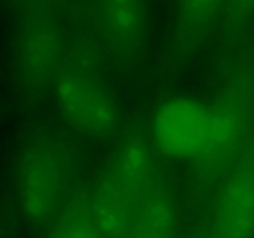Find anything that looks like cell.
Masks as SVG:
<instances>
[{"label":"cell","mask_w":254,"mask_h":238,"mask_svg":"<svg viewBox=\"0 0 254 238\" xmlns=\"http://www.w3.org/2000/svg\"><path fill=\"white\" fill-rule=\"evenodd\" d=\"M250 120V97L236 86L210 103L169 99L154 117L153 138L166 155L191 161L205 175L215 176L227 170L246 146Z\"/></svg>","instance_id":"cell-1"},{"label":"cell","mask_w":254,"mask_h":238,"mask_svg":"<svg viewBox=\"0 0 254 238\" xmlns=\"http://www.w3.org/2000/svg\"><path fill=\"white\" fill-rule=\"evenodd\" d=\"M159 175L150 144L133 130L121 140L88 203L104 238H122L131 215Z\"/></svg>","instance_id":"cell-2"},{"label":"cell","mask_w":254,"mask_h":238,"mask_svg":"<svg viewBox=\"0 0 254 238\" xmlns=\"http://www.w3.org/2000/svg\"><path fill=\"white\" fill-rule=\"evenodd\" d=\"M71 174L72 158L62 143L40 138L26 146L17 168V196L30 222L45 223L59 215Z\"/></svg>","instance_id":"cell-3"},{"label":"cell","mask_w":254,"mask_h":238,"mask_svg":"<svg viewBox=\"0 0 254 238\" xmlns=\"http://www.w3.org/2000/svg\"><path fill=\"white\" fill-rule=\"evenodd\" d=\"M20 82L30 92L52 86L64 60V40L54 0H20L15 36Z\"/></svg>","instance_id":"cell-4"},{"label":"cell","mask_w":254,"mask_h":238,"mask_svg":"<svg viewBox=\"0 0 254 238\" xmlns=\"http://www.w3.org/2000/svg\"><path fill=\"white\" fill-rule=\"evenodd\" d=\"M51 87L62 117L79 133L106 136L121 126L118 106L88 67L64 61Z\"/></svg>","instance_id":"cell-5"},{"label":"cell","mask_w":254,"mask_h":238,"mask_svg":"<svg viewBox=\"0 0 254 238\" xmlns=\"http://www.w3.org/2000/svg\"><path fill=\"white\" fill-rule=\"evenodd\" d=\"M207 238H254V144L247 143L226 170Z\"/></svg>","instance_id":"cell-6"},{"label":"cell","mask_w":254,"mask_h":238,"mask_svg":"<svg viewBox=\"0 0 254 238\" xmlns=\"http://www.w3.org/2000/svg\"><path fill=\"white\" fill-rule=\"evenodd\" d=\"M94 21L102 44L112 56L130 60L148 32V0H94Z\"/></svg>","instance_id":"cell-7"},{"label":"cell","mask_w":254,"mask_h":238,"mask_svg":"<svg viewBox=\"0 0 254 238\" xmlns=\"http://www.w3.org/2000/svg\"><path fill=\"white\" fill-rule=\"evenodd\" d=\"M178 208L173 191L160 175L138 203L122 238H176Z\"/></svg>","instance_id":"cell-8"},{"label":"cell","mask_w":254,"mask_h":238,"mask_svg":"<svg viewBox=\"0 0 254 238\" xmlns=\"http://www.w3.org/2000/svg\"><path fill=\"white\" fill-rule=\"evenodd\" d=\"M228 0H174V39L180 54L201 46L227 14Z\"/></svg>","instance_id":"cell-9"},{"label":"cell","mask_w":254,"mask_h":238,"mask_svg":"<svg viewBox=\"0 0 254 238\" xmlns=\"http://www.w3.org/2000/svg\"><path fill=\"white\" fill-rule=\"evenodd\" d=\"M47 238H104L88 202L72 203L55 218Z\"/></svg>","instance_id":"cell-10"},{"label":"cell","mask_w":254,"mask_h":238,"mask_svg":"<svg viewBox=\"0 0 254 238\" xmlns=\"http://www.w3.org/2000/svg\"><path fill=\"white\" fill-rule=\"evenodd\" d=\"M253 11L254 0H228L226 16L230 17L231 22H237L252 14Z\"/></svg>","instance_id":"cell-11"},{"label":"cell","mask_w":254,"mask_h":238,"mask_svg":"<svg viewBox=\"0 0 254 238\" xmlns=\"http://www.w3.org/2000/svg\"><path fill=\"white\" fill-rule=\"evenodd\" d=\"M190 238H207V236H201V235H198V236H192V237H190Z\"/></svg>","instance_id":"cell-12"}]
</instances>
